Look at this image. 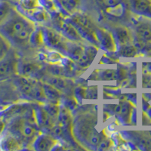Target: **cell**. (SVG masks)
<instances>
[{
	"instance_id": "cell-1",
	"label": "cell",
	"mask_w": 151,
	"mask_h": 151,
	"mask_svg": "<svg viewBox=\"0 0 151 151\" xmlns=\"http://www.w3.org/2000/svg\"><path fill=\"white\" fill-rule=\"evenodd\" d=\"M33 31V23L14 12L0 25V33L10 42L15 44L27 42L32 36Z\"/></svg>"
},
{
	"instance_id": "cell-2",
	"label": "cell",
	"mask_w": 151,
	"mask_h": 151,
	"mask_svg": "<svg viewBox=\"0 0 151 151\" xmlns=\"http://www.w3.org/2000/svg\"><path fill=\"white\" fill-rule=\"evenodd\" d=\"M19 60L15 52L12 49L0 60V79H6L17 73Z\"/></svg>"
},
{
	"instance_id": "cell-3",
	"label": "cell",
	"mask_w": 151,
	"mask_h": 151,
	"mask_svg": "<svg viewBox=\"0 0 151 151\" xmlns=\"http://www.w3.org/2000/svg\"><path fill=\"white\" fill-rule=\"evenodd\" d=\"M12 129L16 132V134L19 137L27 140L33 138L37 133L36 127L27 119H21L17 121L13 125Z\"/></svg>"
},
{
	"instance_id": "cell-4",
	"label": "cell",
	"mask_w": 151,
	"mask_h": 151,
	"mask_svg": "<svg viewBox=\"0 0 151 151\" xmlns=\"http://www.w3.org/2000/svg\"><path fill=\"white\" fill-rule=\"evenodd\" d=\"M67 48L71 58L81 65H87L91 61V58L88 55L86 48L82 46L75 44H70L67 45Z\"/></svg>"
},
{
	"instance_id": "cell-5",
	"label": "cell",
	"mask_w": 151,
	"mask_h": 151,
	"mask_svg": "<svg viewBox=\"0 0 151 151\" xmlns=\"http://www.w3.org/2000/svg\"><path fill=\"white\" fill-rule=\"evenodd\" d=\"M94 35L101 46L104 49L110 52L115 51L116 48L115 40L108 31L104 29H98L94 31Z\"/></svg>"
},
{
	"instance_id": "cell-6",
	"label": "cell",
	"mask_w": 151,
	"mask_h": 151,
	"mask_svg": "<svg viewBox=\"0 0 151 151\" xmlns=\"http://www.w3.org/2000/svg\"><path fill=\"white\" fill-rule=\"evenodd\" d=\"M57 141L48 134H42L35 140L34 147L36 150L48 151L53 150L56 146Z\"/></svg>"
},
{
	"instance_id": "cell-7",
	"label": "cell",
	"mask_w": 151,
	"mask_h": 151,
	"mask_svg": "<svg viewBox=\"0 0 151 151\" xmlns=\"http://www.w3.org/2000/svg\"><path fill=\"white\" fill-rule=\"evenodd\" d=\"M40 68H41V67L36 63H31V62H21V63H20L19 62L17 73H21L22 76L33 77L40 70Z\"/></svg>"
},
{
	"instance_id": "cell-8",
	"label": "cell",
	"mask_w": 151,
	"mask_h": 151,
	"mask_svg": "<svg viewBox=\"0 0 151 151\" xmlns=\"http://www.w3.org/2000/svg\"><path fill=\"white\" fill-rule=\"evenodd\" d=\"M72 21L78 29L88 33L93 29V24L87 16L83 14H75L72 17Z\"/></svg>"
},
{
	"instance_id": "cell-9",
	"label": "cell",
	"mask_w": 151,
	"mask_h": 151,
	"mask_svg": "<svg viewBox=\"0 0 151 151\" xmlns=\"http://www.w3.org/2000/svg\"><path fill=\"white\" fill-rule=\"evenodd\" d=\"M115 33L117 42L121 46L130 45L132 43V35L129 29H128L126 27L122 26L117 27L115 29Z\"/></svg>"
},
{
	"instance_id": "cell-10",
	"label": "cell",
	"mask_w": 151,
	"mask_h": 151,
	"mask_svg": "<svg viewBox=\"0 0 151 151\" xmlns=\"http://www.w3.org/2000/svg\"><path fill=\"white\" fill-rule=\"evenodd\" d=\"M136 31L141 40L146 42L151 41V24L141 23L137 27Z\"/></svg>"
},
{
	"instance_id": "cell-11",
	"label": "cell",
	"mask_w": 151,
	"mask_h": 151,
	"mask_svg": "<svg viewBox=\"0 0 151 151\" xmlns=\"http://www.w3.org/2000/svg\"><path fill=\"white\" fill-rule=\"evenodd\" d=\"M62 31L64 34L72 40H80L81 36L76 28L69 23H63L61 26Z\"/></svg>"
},
{
	"instance_id": "cell-12",
	"label": "cell",
	"mask_w": 151,
	"mask_h": 151,
	"mask_svg": "<svg viewBox=\"0 0 151 151\" xmlns=\"http://www.w3.org/2000/svg\"><path fill=\"white\" fill-rule=\"evenodd\" d=\"M42 86L47 99H49L51 101H57L60 98V90L48 83H45Z\"/></svg>"
},
{
	"instance_id": "cell-13",
	"label": "cell",
	"mask_w": 151,
	"mask_h": 151,
	"mask_svg": "<svg viewBox=\"0 0 151 151\" xmlns=\"http://www.w3.org/2000/svg\"><path fill=\"white\" fill-rule=\"evenodd\" d=\"M46 83L55 86L59 90H64L68 87V82L64 78H61L58 76H54L47 79Z\"/></svg>"
},
{
	"instance_id": "cell-14",
	"label": "cell",
	"mask_w": 151,
	"mask_h": 151,
	"mask_svg": "<svg viewBox=\"0 0 151 151\" xmlns=\"http://www.w3.org/2000/svg\"><path fill=\"white\" fill-rule=\"evenodd\" d=\"M58 119L60 122V125H63L64 128H67L70 125L72 122V118L71 115L69 111V109L67 107H61L59 110Z\"/></svg>"
},
{
	"instance_id": "cell-15",
	"label": "cell",
	"mask_w": 151,
	"mask_h": 151,
	"mask_svg": "<svg viewBox=\"0 0 151 151\" xmlns=\"http://www.w3.org/2000/svg\"><path fill=\"white\" fill-rule=\"evenodd\" d=\"M45 39L48 45L52 46H58L60 43V36L52 29H47L45 33Z\"/></svg>"
},
{
	"instance_id": "cell-16",
	"label": "cell",
	"mask_w": 151,
	"mask_h": 151,
	"mask_svg": "<svg viewBox=\"0 0 151 151\" xmlns=\"http://www.w3.org/2000/svg\"><path fill=\"white\" fill-rule=\"evenodd\" d=\"M11 49V42L2 33H0V60L9 53Z\"/></svg>"
},
{
	"instance_id": "cell-17",
	"label": "cell",
	"mask_w": 151,
	"mask_h": 151,
	"mask_svg": "<svg viewBox=\"0 0 151 151\" xmlns=\"http://www.w3.org/2000/svg\"><path fill=\"white\" fill-rule=\"evenodd\" d=\"M12 9L6 2H0V25L9 17Z\"/></svg>"
},
{
	"instance_id": "cell-18",
	"label": "cell",
	"mask_w": 151,
	"mask_h": 151,
	"mask_svg": "<svg viewBox=\"0 0 151 151\" xmlns=\"http://www.w3.org/2000/svg\"><path fill=\"white\" fill-rule=\"evenodd\" d=\"M100 77L105 81H113L117 79L118 73L115 70H104L99 73Z\"/></svg>"
},
{
	"instance_id": "cell-19",
	"label": "cell",
	"mask_w": 151,
	"mask_h": 151,
	"mask_svg": "<svg viewBox=\"0 0 151 151\" xmlns=\"http://www.w3.org/2000/svg\"><path fill=\"white\" fill-rule=\"evenodd\" d=\"M137 53V50L136 48L133 45H127L121 46L120 48V54L121 55L125 57H133Z\"/></svg>"
},
{
	"instance_id": "cell-20",
	"label": "cell",
	"mask_w": 151,
	"mask_h": 151,
	"mask_svg": "<svg viewBox=\"0 0 151 151\" xmlns=\"http://www.w3.org/2000/svg\"><path fill=\"white\" fill-rule=\"evenodd\" d=\"M4 145L6 146V149L14 150L16 149L15 147H17L18 143H17V140L13 137H8L4 142Z\"/></svg>"
},
{
	"instance_id": "cell-21",
	"label": "cell",
	"mask_w": 151,
	"mask_h": 151,
	"mask_svg": "<svg viewBox=\"0 0 151 151\" xmlns=\"http://www.w3.org/2000/svg\"><path fill=\"white\" fill-rule=\"evenodd\" d=\"M45 110H46L47 113H48L52 117L53 116L58 117L59 110H60V109H58V107L55 106V105L54 104L48 105V106L45 107Z\"/></svg>"
},
{
	"instance_id": "cell-22",
	"label": "cell",
	"mask_w": 151,
	"mask_h": 151,
	"mask_svg": "<svg viewBox=\"0 0 151 151\" xmlns=\"http://www.w3.org/2000/svg\"><path fill=\"white\" fill-rule=\"evenodd\" d=\"M63 128H64L63 125L60 126H55L52 129V133L55 136H61L63 134Z\"/></svg>"
},
{
	"instance_id": "cell-23",
	"label": "cell",
	"mask_w": 151,
	"mask_h": 151,
	"mask_svg": "<svg viewBox=\"0 0 151 151\" xmlns=\"http://www.w3.org/2000/svg\"><path fill=\"white\" fill-rule=\"evenodd\" d=\"M119 0H103V2L106 7H114L119 3Z\"/></svg>"
},
{
	"instance_id": "cell-24",
	"label": "cell",
	"mask_w": 151,
	"mask_h": 151,
	"mask_svg": "<svg viewBox=\"0 0 151 151\" xmlns=\"http://www.w3.org/2000/svg\"><path fill=\"white\" fill-rule=\"evenodd\" d=\"M99 149L100 150H106L109 147V143L107 141H102L99 143Z\"/></svg>"
},
{
	"instance_id": "cell-25",
	"label": "cell",
	"mask_w": 151,
	"mask_h": 151,
	"mask_svg": "<svg viewBox=\"0 0 151 151\" xmlns=\"http://www.w3.org/2000/svg\"><path fill=\"white\" fill-rule=\"evenodd\" d=\"M147 135L148 136V137H150V138H151V131H149V132H147Z\"/></svg>"
}]
</instances>
